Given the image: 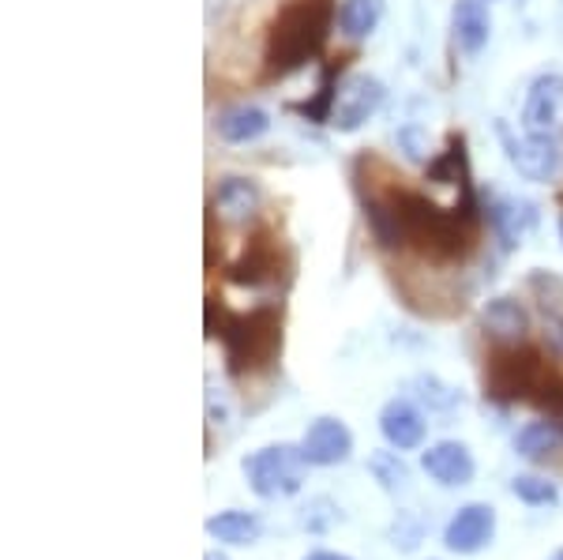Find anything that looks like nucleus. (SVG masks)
I'll use <instances>...</instances> for the list:
<instances>
[{
    "instance_id": "19",
    "label": "nucleus",
    "mask_w": 563,
    "mask_h": 560,
    "mask_svg": "<svg viewBox=\"0 0 563 560\" xmlns=\"http://www.w3.org/2000/svg\"><path fill=\"white\" fill-rule=\"evenodd\" d=\"M271 129V117L260 106H230L222 117H218V135L225 143H256L260 135H267Z\"/></svg>"
},
{
    "instance_id": "3",
    "label": "nucleus",
    "mask_w": 563,
    "mask_h": 560,
    "mask_svg": "<svg viewBox=\"0 0 563 560\" xmlns=\"http://www.w3.org/2000/svg\"><path fill=\"white\" fill-rule=\"evenodd\" d=\"M211 336L222 339L233 376L256 373L282 354V312L275 305H260L252 312H225L218 305V328H211Z\"/></svg>"
},
{
    "instance_id": "13",
    "label": "nucleus",
    "mask_w": 563,
    "mask_h": 560,
    "mask_svg": "<svg viewBox=\"0 0 563 560\" xmlns=\"http://www.w3.org/2000/svg\"><path fill=\"white\" fill-rule=\"evenodd\" d=\"M481 331L499 347H522L526 336H530V312L515 297H493L481 309Z\"/></svg>"
},
{
    "instance_id": "25",
    "label": "nucleus",
    "mask_w": 563,
    "mask_h": 560,
    "mask_svg": "<svg viewBox=\"0 0 563 560\" xmlns=\"http://www.w3.org/2000/svg\"><path fill=\"white\" fill-rule=\"evenodd\" d=\"M541 339H544V350L556 361H563V312L541 309Z\"/></svg>"
},
{
    "instance_id": "24",
    "label": "nucleus",
    "mask_w": 563,
    "mask_h": 560,
    "mask_svg": "<svg viewBox=\"0 0 563 560\" xmlns=\"http://www.w3.org/2000/svg\"><path fill=\"white\" fill-rule=\"evenodd\" d=\"M417 387H421V399L435 406V410H451V406H459L462 403V395L455 392V387H448V384H440L435 376H417Z\"/></svg>"
},
{
    "instance_id": "10",
    "label": "nucleus",
    "mask_w": 563,
    "mask_h": 560,
    "mask_svg": "<svg viewBox=\"0 0 563 560\" xmlns=\"http://www.w3.org/2000/svg\"><path fill=\"white\" fill-rule=\"evenodd\" d=\"M301 451L312 466H339L353 455V432L342 418H316L305 429Z\"/></svg>"
},
{
    "instance_id": "15",
    "label": "nucleus",
    "mask_w": 563,
    "mask_h": 560,
    "mask_svg": "<svg viewBox=\"0 0 563 560\" xmlns=\"http://www.w3.org/2000/svg\"><path fill=\"white\" fill-rule=\"evenodd\" d=\"M515 451L538 466L563 463V421L560 418L530 421V426L519 429V437H515Z\"/></svg>"
},
{
    "instance_id": "16",
    "label": "nucleus",
    "mask_w": 563,
    "mask_h": 560,
    "mask_svg": "<svg viewBox=\"0 0 563 560\" xmlns=\"http://www.w3.org/2000/svg\"><path fill=\"white\" fill-rule=\"evenodd\" d=\"M260 204H263L260 185H256V180H249V177L222 180V185H218V193H214V211H218V219H225V222L256 219Z\"/></svg>"
},
{
    "instance_id": "22",
    "label": "nucleus",
    "mask_w": 563,
    "mask_h": 560,
    "mask_svg": "<svg viewBox=\"0 0 563 560\" xmlns=\"http://www.w3.org/2000/svg\"><path fill=\"white\" fill-rule=\"evenodd\" d=\"M368 471L379 482V490L390 493V496L410 490V466L402 463V451H395V448H390V451H372Z\"/></svg>"
},
{
    "instance_id": "17",
    "label": "nucleus",
    "mask_w": 563,
    "mask_h": 560,
    "mask_svg": "<svg viewBox=\"0 0 563 560\" xmlns=\"http://www.w3.org/2000/svg\"><path fill=\"white\" fill-rule=\"evenodd\" d=\"M230 283L238 286H260V283H271L278 275V249L271 245V238H256L249 249L241 252L238 264H230Z\"/></svg>"
},
{
    "instance_id": "14",
    "label": "nucleus",
    "mask_w": 563,
    "mask_h": 560,
    "mask_svg": "<svg viewBox=\"0 0 563 560\" xmlns=\"http://www.w3.org/2000/svg\"><path fill=\"white\" fill-rule=\"evenodd\" d=\"M451 34L466 57H477L493 34V0H455L451 8Z\"/></svg>"
},
{
    "instance_id": "5",
    "label": "nucleus",
    "mask_w": 563,
    "mask_h": 560,
    "mask_svg": "<svg viewBox=\"0 0 563 560\" xmlns=\"http://www.w3.org/2000/svg\"><path fill=\"white\" fill-rule=\"evenodd\" d=\"M544 376H549V369H544L538 350H530L526 342L504 347L485 369V395L496 403H533Z\"/></svg>"
},
{
    "instance_id": "2",
    "label": "nucleus",
    "mask_w": 563,
    "mask_h": 560,
    "mask_svg": "<svg viewBox=\"0 0 563 560\" xmlns=\"http://www.w3.org/2000/svg\"><path fill=\"white\" fill-rule=\"evenodd\" d=\"M334 20H339L334 0H286L275 23H271L267 50H263L267 76L282 79L289 72L305 68L312 57H320Z\"/></svg>"
},
{
    "instance_id": "1",
    "label": "nucleus",
    "mask_w": 563,
    "mask_h": 560,
    "mask_svg": "<svg viewBox=\"0 0 563 560\" xmlns=\"http://www.w3.org/2000/svg\"><path fill=\"white\" fill-rule=\"evenodd\" d=\"M390 200H395L398 222H402L406 245H413L421 256L435 260V264H451V260H462L474 249V226H477L474 196H466L451 211L435 207L429 196L410 193V188L390 193Z\"/></svg>"
},
{
    "instance_id": "12",
    "label": "nucleus",
    "mask_w": 563,
    "mask_h": 560,
    "mask_svg": "<svg viewBox=\"0 0 563 560\" xmlns=\"http://www.w3.org/2000/svg\"><path fill=\"white\" fill-rule=\"evenodd\" d=\"M379 432L395 451H417L424 444V432H429V421L417 410L410 399H387L379 406Z\"/></svg>"
},
{
    "instance_id": "4",
    "label": "nucleus",
    "mask_w": 563,
    "mask_h": 560,
    "mask_svg": "<svg viewBox=\"0 0 563 560\" xmlns=\"http://www.w3.org/2000/svg\"><path fill=\"white\" fill-rule=\"evenodd\" d=\"M308 466L312 463L305 459L301 444H267L241 459L244 482L260 501H286V496L301 493L308 482Z\"/></svg>"
},
{
    "instance_id": "23",
    "label": "nucleus",
    "mask_w": 563,
    "mask_h": 560,
    "mask_svg": "<svg viewBox=\"0 0 563 560\" xmlns=\"http://www.w3.org/2000/svg\"><path fill=\"white\" fill-rule=\"evenodd\" d=\"M511 493L522 504H530V508H552V504H560V485L544 474H519L511 482Z\"/></svg>"
},
{
    "instance_id": "28",
    "label": "nucleus",
    "mask_w": 563,
    "mask_h": 560,
    "mask_svg": "<svg viewBox=\"0 0 563 560\" xmlns=\"http://www.w3.org/2000/svg\"><path fill=\"white\" fill-rule=\"evenodd\" d=\"M549 560H563V549H556V553H552Z\"/></svg>"
},
{
    "instance_id": "21",
    "label": "nucleus",
    "mask_w": 563,
    "mask_h": 560,
    "mask_svg": "<svg viewBox=\"0 0 563 560\" xmlns=\"http://www.w3.org/2000/svg\"><path fill=\"white\" fill-rule=\"evenodd\" d=\"M488 219H493V230L504 238V245L515 249V245H522V233L530 230L533 211L519 200H496L488 207Z\"/></svg>"
},
{
    "instance_id": "29",
    "label": "nucleus",
    "mask_w": 563,
    "mask_h": 560,
    "mask_svg": "<svg viewBox=\"0 0 563 560\" xmlns=\"http://www.w3.org/2000/svg\"><path fill=\"white\" fill-rule=\"evenodd\" d=\"M560 241H563V215H560Z\"/></svg>"
},
{
    "instance_id": "20",
    "label": "nucleus",
    "mask_w": 563,
    "mask_h": 560,
    "mask_svg": "<svg viewBox=\"0 0 563 560\" xmlns=\"http://www.w3.org/2000/svg\"><path fill=\"white\" fill-rule=\"evenodd\" d=\"M384 20V0H342L339 4V31L361 42Z\"/></svg>"
},
{
    "instance_id": "6",
    "label": "nucleus",
    "mask_w": 563,
    "mask_h": 560,
    "mask_svg": "<svg viewBox=\"0 0 563 560\" xmlns=\"http://www.w3.org/2000/svg\"><path fill=\"white\" fill-rule=\"evenodd\" d=\"M496 135L507 151V162L526 177V180H552L560 174V143L544 140V135H511L507 124H496Z\"/></svg>"
},
{
    "instance_id": "11",
    "label": "nucleus",
    "mask_w": 563,
    "mask_h": 560,
    "mask_svg": "<svg viewBox=\"0 0 563 560\" xmlns=\"http://www.w3.org/2000/svg\"><path fill=\"white\" fill-rule=\"evenodd\" d=\"M421 466H424V474H429L435 485H443V490L470 485V482H474V474H477L474 455H470V448L462 444V440H440V444H432L421 455Z\"/></svg>"
},
{
    "instance_id": "9",
    "label": "nucleus",
    "mask_w": 563,
    "mask_h": 560,
    "mask_svg": "<svg viewBox=\"0 0 563 560\" xmlns=\"http://www.w3.org/2000/svg\"><path fill=\"white\" fill-rule=\"evenodd\" d=\"M379 106H384V84L372 76H350L334 95L331 124L339 132H357Z\"/></svg>"
},
{
    "instance_id": "26",
    "label": "nucleus",
    "mask_w": 563,
    "mask_h": 560,
    "mask_svg": "<svg viewBox=\"0 0 563 560\" xmlns=\"http://www.w3.org/2000/svg\"><path fill=\"white\" fill-rule=\"evenodd\" d=\"M305 560H353L346 553H331V549H320V553H308Z\"/></svg>"
},
{
    "instance_id": "18",
    "label": "nucleus",
    "mask_w": 563,
    "mask_h": 560,
    "mask_svg": "<svg viewBox=\"0 0 563 560\" xmlns=\"http://www.w3.org/2000/svg\"><path fill=\"white\" fill-rule=\"evenodd\" d=\"M203 530L222 546H256L263 535V523L256 512H241V508H225L203 523Z\"/></svg>"
},
{
    "instance_id": "7",
    "label": "nucleus",
    "mask_w": 563,
    "mask_h": 560,
    "mask_svg": "<svg viewBox=\"0 0 563 560\" xmlns=\"http://www.w3.org/2000/svg\"><path fill=\"white\" fill-rule=\"evenodd\" d=\"M496 538V508L485 501H470L451 516V523L443 527V546L459 557H474L481 549H488Z\"/></svg>"
},
{
    "instance_id": "8",
    "label": "nucleus",
    "mask_w": 563,
    "mask_h": 560,
    "mask_svg": "<svg viewBox=\"0 0 563 560\" xmlns=\"http://www.w3.org/2000/svg\"><path fill=\"white\" fill-rule=\"evenodd\" d=\"M522 129L544 140H560L563 135V76H538L526 90L522 106Z\"/></svg>"
},
{
    "instance_id": "27",
    "label": "nucleus",
    "mask_w": 563,
    "mask_h": 560,
    "mask_svg": "<svg viewBox=\"0 0 563 560\" xmlns=\"http://www.w3.org/2000/svg\"><path fill=\"white\" fill-rule=\"evenodd\" d=\"M203 560H233V557H225V553H218V549H211V553H207Z\"/></svg>"
}]
</instances>
